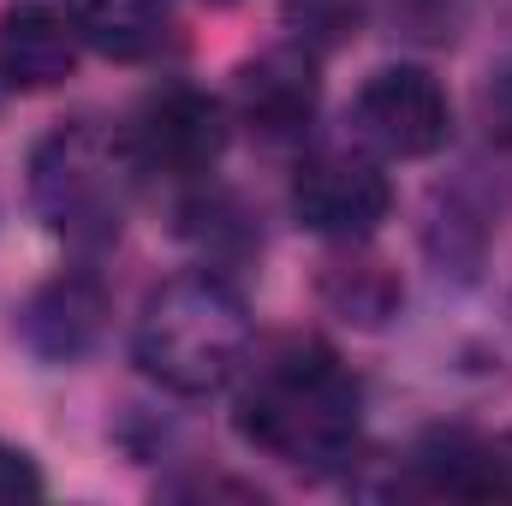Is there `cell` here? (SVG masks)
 <instances>
[{
	"instance_id": "1",
	"label": "cell",
	"mask_w": 512,
	"mask_h": 506,
	"mask_svg": "<svg viewBox=\"0 0 512 506\" xmlns=\"http://www.w3.org/2000/svg\"><path fill=\"white\" fill-rule=\"evenodd\" d=\"M358 429L364 393L322 340H280L251 364L239 393V435L256 453L304 477H328L358 453Z\"/></svg>"
},
{
	"instance_id": "2",
	"label": "cell",
	"mask_w": 512,
	"mask_h": 506,
	"mask_svg": "<svg viewBox=\"0 0 512 506\" xmlns=\"http://www.w3.org/2000/svg\"><path fill=\"white\" fill-rule=\"evenodd\" d=\"M131 352L143 376L161 381L167 393L203 399L251 364V316L239 292L215 274H179L143 298Z\"/></svg>"
},
{
	"instance_id": "3",
	"label": "cell",
	"mask_w": 512,
	"mask_h": 506,
	"mask_svg": "<svg viewBox=\"0 0 512 506\" xmlns=\"http://www.w3.org/2000/svg\"><path fill=\"white\" fill-rule=\"evenodd\" d=\"M131 149L114 143L102 126L72 120L54 137L36 143L30 155V203L36 215L72 239V245H108L126 221L131 197Z\"/></svg>"
},
{
	"instance_id": "4",
	"label": "cell",
	"mask_w": 512,
	"mask_h": 506,
	"mask_svg": "<svg viewBox=\"0 0 512 506\" xmlns=\"http://www.w3.org/2000/svg\"><path fill=\"white\" fill-rule=\"evenodd\" d=\"M387 209H393V185H387L382 167L370 155H358V149H322L292 179V215L310 233L340 239V245L370 239L387 221Z\"/></svg>"
},
{
	"instance_id": "5",
	"label": "cell",
	"mask_w": 512,
	"mask_h": 506,
	"mask_svg": "<svg viewBox=\"0 0 512 506\" xmlns=\"http://www.w3.org/2000/svg\"><path fill=\"white\" fill-rule=\"evenodd\" d=\"M352 126L376 155L423 161L447 143L453 108H447V90L423 66H382L352 102Z\"/></svg>"
},
{
	"instance_id": "6",
	"label": "cell",
	"mask_w": 512,
	"mask_h": 506,
	"mask_svg": "<svg viewBox=\"0 0 512 506\" xmlns=\"http://www.w3.org/2000/svg\"><path fill=\"white\" fill-rule=\"evenodd\" d=\"M131 161L149 167V173H167V179H197L221 161L227 149V114L215 96L191 90V84H173L161 96L143 102L137 126L126 137Z\"/></svg>"
},
{
	"instance_id": "7",
	"label": "cell",
	"mask_w": 512,
	"mask_h": 506,
	"mask_svg": "<svg viewBox=\"0 0 512 506\" xmlns=\"http://www.w3.org/2000/svg\"><path fill=\"white\" fill-rule=\"evenodd\" d=\"M78 54H84V36L66 0H18L0 12V84L6 90H54L72 78Z\"/></svg>"
},
{
	"instance_id": "8",
	"label": "cell",
	"mask_w": 512,
	"mask_h": 506,
	"mask_svg": "<svg viewBox=\"0 0 512 506\" xmlns=\"http://www.w3.org/2000/svg\"><path fill=\"white\" fill-rule=\"evenodd\" d=\"M239 120L280 143V137H298V131L316 120V102H322V78H316V54L286 42V48H262L256 60L239 66Z\"/></svg>"
},
{
	"instance_id": "9",
	"label": "cell",
	"mask_w": 512,
	"mask_h": 506,
	"mask_svg": "<svg viewBox=\"0 0 512 506\" xmlns=\"http://www.w3.org/2000/svg\"><path fill=\"white\" fill-rule=\"evenodd\" d=\"M78 18L84 48L108 54V60H155L173 42V18L161 0H66Z\"/></svg>"
},
{
	"instance_id": "10",
	"label": "cell",
	"mask_w": 512,
	"mask_h": 506,
	"mask_svg": "<svg viewBox=\"0 0 512 506\" xmlns=\"http://www.w3.org/2000/svg\"><path fill=\"white\" fill-rule=\"evenodd\" d=\"M102 292L90 280H54L30 298L24 310V340L42 352V358H78L96 334H102Z\"/></svg>"
},
{
	"instance_id": "11",
	"label": "cell",
	"mask_w": 512,
	"mask_h": 506,
	"mask_svg": "<svg viewBox=\"0 0 512 506\" xmlns=\"http://www.w3.org/2000/svg\"><path fill=\"white\" fill-rule=\"evenodd\" d=\"M364 12H370V0H280V24L316 60L334 54V48H346L364 30Z\"/></svg>"
},
{
	"instance_id": "12",
	"label": "cell",
	"mask_w": 512,
	"mask_h": 506,
	"mask_svg": "<svg viewBox=\"0 0 512 506\" xmlns=\"http://www.w3.org/2000/svg\"><path fill=\"white\" fill-rule=\"evenodd\" d=\"M465 495H512V435L465 453Z\"/></svg>"
},
{
	"instance_id": "13",
	"label": "cell",
	"mask_w": 512,
	"mask_h": 506,
	"mask_svg": "<svg viewBox=\"0 0 512 506\" xmlns=\"http://www.w3.org/2000/svg\"><path fill=\"white\" fill-rule=\"evenodd\" d=\"M36 495H42V471L30 465V453H18V447H0V506L36 501Z\"/></svg>"
},
{
	"instance_id": "14",
	"label": "cell",
	"mask_w": 512,
	"mask_h": 506,
	"mask_svg": "<svg viewBox=\"0 0 512 506\" xmlns=\"http://www.w3.org/2000/svg\"><path fill=\"white\" fill-rule=\"evenodd\" d=\"M489 131L512 137V78H501V84L489 90Z\"/></svg>"
},
{
	"instance_id": "15",
	"label": "cell",
	"mask_w": 512,
	"mask_h": 506,
	"mask_svg": "<svg viewBox=\"0 0 512 506\" xmlns=\"http://www.w3.org/2000/svg\"><path fill=\"white\" fill-rule=\"evenodd\" d=\"M209 6H233V0H209Z\"/></svg>"
}]
</instances>
